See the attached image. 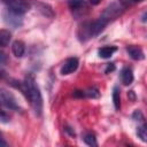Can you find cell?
<instances>
[{
    "label": "cell",
    "instance_id": "cell-1",
    "mask_svg": "<svg viewBox=\"0 0 147 147\" xmlns=\"http://www.w3.org/2000/svg\"><path fill=\"white\" fill-rule=\"evenodd\" d=\"M23 82H24V87H25L24 95L30 101L34 114L37 116H40L42 113V98H41L39 86L36 83L34 76L32 74H28Z\"/></svg>",
    "mask_w": 147,
    "mask_h": 147
},
{
    "label": "cell",
    "instance_id": "cell-2",
    "mask_svg": "<svg viewBox=\"0 0 147 147\" xmlns=\"http://www.w3.org/2000/svg\"><path fill=\"white\" fill-rule=\"evenodd\" d=\"M107 24H108V22L103 17H101V16L98 20H95V21L83 23L79 26L78 32H77L78 39L80 41H86V40H88L91 38L96 37L98 34H100L105 30Z\"/></svg>",
    "mask_w": 147,
    "mask_h": 147
},
{
    "label": "cell",
    "instance_id": "cell-3",
    "mask_svg": "<svg viewBox=\"0 0 147 147\" xmlns=\"http://www.w3.org/2000/svg\"><path fill=\"white\" fill-rule=\"evenodd\" d=\"M1 1L6 6V8L21 15L25 14L31 7L28 0H1Z\"/></svg>",
    "mask_w": 147,
    "mask_h": 147
},
{
    "label": "cell",
    "instance_id": "cell-4",
    "mask_svg": "<svg viewBox=\"0 0 147 147\" xmlns=\"http://www.w3.org/2000/svg\"><path fill=\"white\" fill-rule=\"evenodd\" d=\"M124 11V6L119 2H113L110 3L101 14V17H103L108 23L110 21H114L115 18H117Z\"/></svg>",
    "mask_w": 147,
    "mask_h": 147
},
{
    "label": "cell",
    "instance_id": "cell-5",
    "mask_svg": "<svg viewBox=\"0 0 147 147\" xmlns=\"http://www.w3.org/2000/svg\"><path fill=\"white\" fill-rule=\"evenodd\" d=\"M0 100H1V105L10 110H15V111H18L21 110L20 106L17 105L14 95L11 93H9L8 91H6L5 88H1V92H0Z\"/></svg>",
    "mask_w": 147,
    "mask_h": 147
},
{
    "label": "cell",
    "instance_id": "cell-6",
    "mask_svg": "<svg viewBox=\"0 0 147 147\" xmlns=\"http://www.w3.org/2000/svg\"><path fill=\"white\" fill-rule=\"evenodd\" d=\"M2 17H3L5 22H6L7 24H9L10 26H13V28H18V26H21V25L23 24L22 15L11 11V10H9L8 8H6V9L3 10Z\"/></svg>",
    "mask_w": 147,
    "mask_h": 147
},
{
    "label": "cell",
    "instance_id": "cell-7",
    "mask_svg": "<svg viewBox=\"0 0 147 147\" xmlns=\"http://www.w3.org/2000/svg\"><path fill=\"white\" fill-rule=\"evenodd\" d=\"M78 64H79V61H78L77 57H70V59H68L64 62V64L62 65V68H61V74L62 75H70V74H72L74 71L77 70Z\"/></svg>",
    "mask_w": 147,
    "mask_h": 147
},
{
    "label": "cell",
    "instance_id": "cell-8",
    "mask_svg": "<svg viewBox=\"0 0 147 147\" xmlns=\"http://www.w3.org/2000/svg\"><path fill=\"white\" fill-rule=\"evenodd\" d=\"M11 53L16 57H22L25 53V44L22 40H15L11 45Z\"/></svg>",
    "mask_w": 147,
    "mask_h": 147
},
{
    "label": "cell",
    "instance_id": "cell-9",
    "mask_svg": "<svg viewBox=\"0 0 147 147\" xmlns=\"http://www.w3.org/2000/svg\"><path fill=\"white\" fill-rule=\"evenodd\" d=\"M126 52H127V54L130 55L131 59L137 60V61L138 60H142L145 57L142 49L140 47H138V46H127L126 47Z\"/></svg>",
    "mask_w": 147,
    "mask_h": 147
},
{
    "label": "cell",
    "instance_id": "cell-10",
    "mask_svg": "<svg viewBox=\"0 0 147 147\" xmlns=\"http://www.w3.org/2000/svg\"><path fill=\"white\" fill-rule=\"evenodd\" d=\"M121 80L124 85H130L133 82V72L130 68H123L121 71Z\"/></svg>",
    "mask_w": 147,
    "mask_h": 147
},
{
    "label": "cell",
    "instance_id": "cell-11",
    "mask_svg": "<svg viewBox=\"0 0 147 147\" xmlns=\"http://www.w3.org/2000/svg\"><path fill=\"white\" fill-rule=\"evenodd\" d=\"M116 51H117V47L116 46H105V47H102V48L99 49L98 54L102 59H109Z\"/></svg>",
    "mask_w": 147,
    "mask_h": 147
},
{
    "label": "cell",
    "instance_id": "cell-12",
    "mask_svg": "<svg viewBox=\"0 0 147 147\" xmlns=\"http://www.w3.org/2000/svg\"><path fill=\"white\" fill-rule=\"evenodd\" d=\"M10 38H11L10 32H9L8 30L2 29V30L0 31V46H1V47H6V46L9 44Z\"/></svg>",
    "mask_w": 147,
    "mask_h": 147
},
{
    "label": "cell",
    "instance_id": "cell-13",
    "mask_svg": "<svg viewBox=\"0 0 147 147\" xmlns=\"http://www.w3.org/2000/svg\"><path fill=\"white\" fill-rule=\"evenodd\" d=\"M68 5H69L70 9H72V10H79V9L86 7L85 0H69Z\"/></svg>",
    "mask_w": 147,
    "mask_h": 147
},
{
    "label": "cell",
    "instance_id": "cell-14",
    "mask_svg": "<svg viewBox=\"0 0 147 147\" xmlns=\"http://www.w3.org/2000/svg\"><path fill=\"white\" fill-rule=\"evenodd\" d=\"M137 134L144 142H147V123H142L137 129Z\"/></svg>",
    "mask_w": 147,
    "mask_h": 147
},
{
    "label": "cell",
    "instance_id": "cell-15",
    "mask_svg": "<svg viewBox=\"0 0 147 147\" xmlns=\"http://www.w3.org/2000/svg\"><path fill=\"white\" fill-rule=\"evenodd\" d=\"M113 102H114L115 109L119 110V108H121V94H119L118 87H114V90H113Z\"/></svg>",
    "mask_w": 147,
    "mask_h": 147
},
{
    "label": "cell",
    "instance_id": "cell-16",
    "mask_svg": "<svg viewBox=\"0 0 147 147\" xmlns=\"http://www.w3.org/2000/svg\"><path fill=\"white\" fill-rule=\"evenodd\" d=\"M39 6V10L47 17H53L54 16V13L52 10V8L48 6V5H45V3H38Z\"/></svg>",
    "mask_w": 147,
    "mask_h": 147
},
{
    "label": "cell",
    "instance_id": "cell-17",
    "mask_svg": "<svg viewBox=\"0 0 147 147\" xmlns=\"http://www.w3.org/2000/svg\"><path fill=\"white\" fill-rule=\"evenodd\" d=\"M85 92V96L87 98H92V99H96L100 96V92L96 87H88L87 90L84 91Z\"/></svg>",
    "mask_w": 147,
    "mask_h": 147
},
{
    "label": "cell",
    "instance_id": "cell-18",
    "mask_svg": "<svg viewBox=\"0 0 147 147\" xmlns=\"http://www.w3.org/2000/svg\"><path fill=\"white\" fill-rule=\"evenodd\" d=\"M84 142L88 146H96L98 142H96V138L93 133H86L84 136Z\"/></svg>",
    "mask_w": 147,
    "mask_h": 147
},
{
    "label": "cell",
    "instance_id": "cell-19",
    "mask_svg": "<svg viewBox=\"0 0 147 147\" xmlns=\"http://www.w3.org/2000/svg\"><path fill=\"white\" fill-rule=\"evenodd\" d=\"M132 119L136 121V122H139V123H144V115L140 110H134V113L132 114Z\"/></svg>",
    "mask_w": 147,
    "mask_h": 147
},
{
    "label": "cell",
    "instance_id": "cell-20",
    "mask_svg": "<svg viewBox=\"0 0 147 147\" xmlns=\"http://www.w3.org/2000/svg\"><path fill=\"white\" fill-rule=\"evenodd\" d=\"M0 119H1L2 123H7V122H9V116L5 113V110L1 111V117H0Z\"/></svg>",
    "mask_w": 147,
    "mask_h": 147
},
{
    "label": "cell",
    "instance_id": "cell-21",
    "mask_svg": "<svg viewBox=\"0 0 147 147\" xmlns=\"http://www.w3.org/2000/svg\"><path fill=\"white\" fill-rule=\"evenodd\" d=\"M114 70H115V64H114V63H109V64L107 65V68H106L105 72H106V74H108L109 71H114Z\"/></svg>",
    "mask_w": 147,
    "mask_h": 147
},
{
    "label": "cell",
    "instance_id": "cell-22",
    "mask_svg": "<svg viewBox=\"0 0 147 147\" xmlns=\"http://www.w3.org/2000/svg\"><path fill=\"white\" fill-rule=\"evenodd\" d=\"M65 131H67V132H69V133H70V136L75 137V131H72V130H71V127L67 126V127H65Z\"/></svg>",
    "mask_w": 147,
    "mask_h": 147
},
{
    "label": "cell",
    "instance_id": "cell-23",
    "mask_svg": "<svg viewBox=\"0 0 147 147\" xmlns=\"http://www.w3.org/2000/svg\"><path fill=\"white\" fill-rule=\"evenodd\" d=\"M0 57H1V64L3 65L5 62H6V56H5V54H3V53H0Z\"/></svg>",
    "mask_w": 147,
    "mask_h": 147
},
{
    "label": "cell",
    "instance_id": "cell-24",
    "mask_svg": "<svg viewBox=\"0 0 147 147\" xmlns=\"http://www.w3.org/2000/svg\"><path fill=\"white\" fill-rule=\"evenodd\" d=\"M93 6H96V5H99L100 2H101V0H88Z\"/></svg>",
    "mask_w": 147,
    "mask_h": 147
},
{
    "label": "cell",
    "instance_id": "cell-25",
    "mask_svg": "<svg viewBox=\"0 0 147 147\" xmlns=\"http://www.w3.org/2000/svg\"><path fill=\"white\" fill-rule=\"evenodd\" d=\"M127 95H129V96H130L132 100H134V99H136V96H134V94H133V91H130V92L127 93Z\"/></svg>",
    "mask_w": 147,
    "mask_h": 147
},
{
    "label": "cell",
    "instance_id": "cell-26",
    "mask_svg": "<svg viewBox=\"0 0 147 147\" xmlns=\"http://www.w3.org/2000/svg\"><path fill=\"white\" fill-rule=\"evenodd\" d=\"M141 21H142V22H147V13H145V14L142 15V17H141Z\"/></svg>",
    "mask_w": 147,
    "mask_h": 147
},
{
    "label": "cell",
    "instance_id": "cell-27",
    "mask_svg": "<svg viewBox=\"0 0 147 147\" xmlns=\"http://www.w3.org/2000/svg\"><path fill=\"white\" fill-rule=\"evenodd\" d=\"M134 2H139V1H142V0H133Z\"/></svg>",
    "mask_w": 147,
    "mask_h": 147
}]
</instances>
